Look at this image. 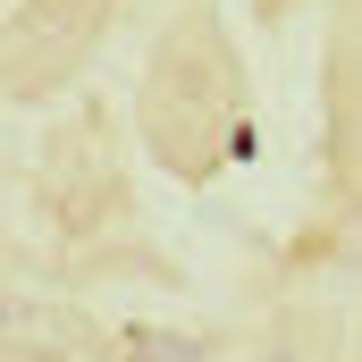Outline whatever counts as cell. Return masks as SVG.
I'll return each mask as SVG.
<instances>
[{
  "label": "cell",
  "mask_w": 362,
  "mask_h": 362,
  "mask_svg": "<svg viewBox=\"0 0 362 362\" xmlns=\"http://www.w3.org/2000/svg\"><path fill=\"white\" fill-rule=\"evenodd\" d=\"M93 25H101V0H34V8L17 17V34H8L17 85H42L51 68H68V59L93 42Z\"/></svg>",
  "instance_id": "1"
},
{
  "label": "cell",
  "mask_w": 362,
  "mask_h": 362,
  "mask_svg": "<svg viewBox=\"0 0 362 362\" xmlns=\"http://www.w3.org/2000/svg\"><path fill=\"white\" fill-rule=\"evenodd\" d=\"M354 253H362V236H354Z\"/></svg>",
  "instance_id": "2"
}]
</instances>
